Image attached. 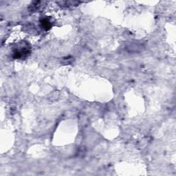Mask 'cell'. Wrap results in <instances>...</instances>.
Segmentation results:
<instances>
[{"label":"cell","instance_id":"1","mask_svg":"<svg viewBox=\"0 0 176 176\" xmlns=\"http://www.w3.org/2000/svg\"><path fill=\"white\" fill-rule=\"evenodd\" d=\"M29 48L28 47H22V48H19L16 49V50L14 52V57L15 58H22L24 56H27L29 53Z\"/></svg>","mask_w":176,"mask_h":176},{"label":"cell","instance_id":"2","mask_svg":"<svg viewBox=\"0 0 176 176\" xmlns=\"http://www.w3.org/2000/svg\"><path fill=\"white\" fill-rule=\"evenodd\" d=\"M41 24L42 28L45 30H49L51 28V22L48 19H42L41 20Z\"/></svg>","mask_w":176,"mask_h":176}]
</instances>
